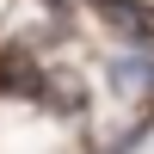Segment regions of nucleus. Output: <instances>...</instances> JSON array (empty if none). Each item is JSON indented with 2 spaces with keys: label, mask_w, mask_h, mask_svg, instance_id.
Wrapping results in <instances>:
<instances>
[{
  "label": "nucleus",
  "mask_w": 154,
  "mask_h": 154,
  "mask_svg": "<svg viewBox=\"0 0 154 154\" xmlns=\"http://www.w3.org/2000/svg\"><path fill=\"white\" fill-rule=\"evenodd\" d=\"M93 12L105 25H117V37H130V43H154V6H136V0H93Z\"/></svg>",
  "instance_id": "nucleus-1"
}]
</instances>
